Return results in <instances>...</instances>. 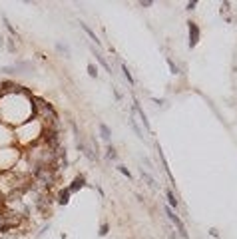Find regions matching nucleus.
<instances>
[{"label":"nucleus","instance_id":"obj_20","mask_svg":"<svg viewBox=\"0 0 237 239\" xmlns=\"http://www.w3.org/2000/svg\"><path fill=\"white\" fill-rule=\"evenodd\" d=\"M56 48H58V52H64L66 56H70V48H68V46H64V44H56Z\"/></svg>","mask_w":237,"mask_h":239},{"label":"nucleus","instance_id":"obj_7","mask_svg":"<svg viewBox=\"0 0 237 239\" xmlns=\"http://www.w3.org/2000/svg\"><path fill=\"white\" fill-rule=\"evenodd\" d=\"M142 179H144V181H145V183H148V186H149V187H152V189H158V183H155V181H154V177H152V175H149V173H148V171H144V170H142Z\"/></svg>","mask_w":237,"mask_h":239},{"label":"nucleus","instance_id":"obj_14","mask_svg":"<svg viewBox=\"0 0 237 239\" xmlns=\"http://www.w3.org/2000/svg\"><path fill=\"white\" fill-rule=\"evenodd\" d=\"M88 74H90V78H98V68L94 64H88Z\"/></svg>","mask_w":237,"mask_h":239},{"label":"nucleus","instance_id":"obj_9","mask_svg":"<svg viewBox=\"0 0 237 239\" xmlns=\"http://www.w3.org/2000/svg\"><path fill=\"white\" fill-rule=\"evenodd\" d=\"M68 201H70V191H68V189H64V191L58 193V203H60V205H66Z\"/></svg>","mask_w":237,"mask_h":239},{"label":"nucleus","instance_id":"obj_11","mask_svg":"<svg viewBox=\"0 0 237 239\" xmlns=\"http://www.w3.org/2000/svg\"><path fill=\"white\" fill-rule=\"evenodd\" d=\"M122 72H124V78L128 80V84H132V86H134V78H132V74H130V70H128L126 64H122Z\"/></svg>","mask_w":237,"mask_h":239},{"label":"nucleus","instance_id":"obj_5","mask_svg":"<svg viewBox=\"0 0 237 239\" xmlns=\"http://www.w3.org/2000/svg\"><path fill=\"white\" fill-rule=\"evenodd\" d=\"M84 186H86L84 175H76V177H74V181H72V186L68 187V191H70V193H74V191H78V189H82Z\"/></svg>","mask_w":237,"mask_h":239},{"label":"nucleus","instance_id":"obj_4","mask_svg":"<svg viewBox=\"0 0 237 239\" xmlns=\"http://www.w3.org/2000/svg\"><path fill=\"white\" fill-rule=\"evenodd\" d=\"M78 150L82 151V154H84L86 157H88L90 161H96V160H98V154H94V150H92V148H88V145H86V144L78 142Z\"/></svg>","mask_w":237,"mask_h":239},{"label":"nucleus","instance_id":"obj_6","mask_svg":"<svg viewBox=\"0 0 237 239\" xmlns=\"http://www.w3.org/2000/svg\"><path fill=\"white\" fill-rule=\"evenodd\" d=\"M80 26H82V30H84V32H86V34H88L90 38H92V40H94V42H96V44H98V46L102 44V42L98 40V36H96V32H94L92 28H90V26H88V24H80Z\"/></svg>","mask_w":237,"mask_h":239},{"label":"nucleus","instance_id":"obj_12","mask_svg":"<svg viewBox=\"0 0 237 239\" xmlns=\"http://www.w3.org/2000/svg\"><path fill=\"white\" fill-rule=\"evenodd\" d=\"M128 122H130V126H132V130H134V132L138 134V138H144V134H142V130H139V126H138V124H136V120H134V118H130V120H128Z\"/></svg>","mask_w":237,"mask_h":239},{"label":"nucleus","instance_id":"obj_1","mask_svg":"<svg viewBox=\"0 0 237 239\" xmlns=\"http://www.w3.org/2000/svg\"><path fill=\"white\" fill-rule=\"evenodd\" d=\"M165 215H168V217H169V221L175 225L179 239H189V235H187V229H185V225H184V221H181L179 217L175 215V211H174V209H171V207H165Z\"/></svg>","mask_w":237,"mask_h":239},{"label":"nucleus","instance_id":"obj_21","mask_svg":"<svg viewBox=\"0 0 237 239\" xmlns=\"http://www.w3.org/2000/svg\"><path fill=\"white\" fill-rule=\"evenodd\" d=\"M195 6H197V2H195V0H191V2H187V10H193Z\"/></svg>","mask_w":237,"mask_h":239},{"label":"nucleus","instance_id":"obj_18","mask_svg":"<svg viewBox=\"0 0 237 239\" xmlns=\"http://www.w3.org/2000/svg\"><path fill=\"white\" fill-rule=\"evenodd\" d=\"M108 231H110V225H108L106 221H104V223L100 225V235H102V237H104V235H108Z\"/></svg>","mask_w":237,"mask_h":239},{"label":"nucleus","instance_id":"obj_3","mask_svg":"<svg viewBox=\"0 0 237 239\" xmlns=\"http://www.w3.org/2000/svg\"><path fill=\"white\" fill-rule=\"evenodd\" d=\"M134 112H136V114H139V118H142V124H144V128L148 130V132H152V126H149V120H148V116H145V112L142 110V106H139L138 102H134Z\"/></svg>","mask_w":237,"mask_h":239},{"label":"nucleus","instance_id":"obj_17","mask_svg":"<svg viewBox=\"0 0 237 239\" xmlns=\"http://www.w3.org/2000/svg\"><path fill=\"white\" fill-rule=\"evenodd\" d=\"M118 171H120V173H124V175H126L128 179H132V173H130V170H128V167H124V165H118Z\"/></svg>","mask_w":237,"mask_h":239},{"label":"nucleus","instance_id":"obj_13","mask_svg":"<svg viewBox=\"0 0 237 239\" xmlns=\"http://www.w3.org/2000/svg\"><path fill=\"white\" fill-rule=\"evenodd\" d=\"M96 58H98V62L102 64V66H104V70H106V72H110V74H112V68H110V64H108L106 60H104V56H100V54L96 52Z\"/></svg>","mask_w":237,"mask_h":239},{"label":"nucleus","instance_id":"obj_2","mask_svg":"<svg viewBox=\"0 0 237 239\" xmlns=\"http://www.w3.org/2000/svg\"><path fill=\"white\" fill-rule=\"evenodd\" d=\"M187 30H189V48H195L199 42V26L195 22H187Z\"/></svg>","mask_w":237,"mask_h":239},{"label":"nucleus","instance_id":"obj_19","mask_svg":"<svg viewBox=\"0 0 237 239\" xmlns=\"http://www.w3.org/2000/svg\"><path fill=\"white\" fill-rule=\"evenodd\" d=\"M4 24H6V28H8V32H10V34H12V36H16V28H14V26L8 22V18H4Z\"/></svg>","mask_w":237,"mask_h":239},{"label":"nucleus","instance_id":"obj_16","mask_svg":"<svg viewBox=\"0 0 237 239\" xmlns=\"http://www.w3.org/2000/svg\"><path fill=\"white\" fill-rule=\"evenodd\" d=\"M168 66H169V70H171V74H179V68L174 64V60H171V58H168Z\"/></svg>","mask_w":237,"mask_h":239},{"label":"nucleus","instance_id":"obj_22","mask_svg":"<svg viewBox=\"0 0 237 239\" xmlns=\"http://www.w3.org/2000/svg\"><path fill=\"white\" fill-rule=\"evenodd\" d=\"M139 4H142V6H152L154 2H152V0H144V2H139Z\"/></svg>","mask_w":237,"mask_h":239},{"label":"nucleus","instance_id":"obj_15","mask_svg":"<svg viewBox=\"0 0 237 239\" xmlns=\"http://www.w3.org/2000/svg\"><path fill=\"white\" fill-rule=\"evenodd\" d=\"M108 157H110V160H118V154H116V148L114 145H108Z\"/></svg>","mask_w":237,"mask_h":239},{"label":"nucleus","instance_id":"obj_10","mask_svg":"<svg viewBox=\"0 0 237 239\" xmlns=\"http://www.w3.org/2000/svg\"><path fill=\"white\" fill-rule=\"evenodd\" d=\"M98 128H100V134H102V138H104V140H106V142H108V140H110V138H112V132H110V128H108V126H106V124H100V126H98Z\"/></svg>","mask_w":237,"mask_h":239},{"label":"nucleus","instance_id":"obj_23","mask_svg":"<svg viewBox=\"0 0 237 239\" xmlns=\"http://www.w3.org/2000/svg\"><path fill=\"white\" fill-rule=\"evenodd\" d=\"M169 237H171V239H179V235H177V233H174V231L169 233Z\"/></svg>","mask_w":237,"mask_h":239},{"label":"nucleus","instance_id":"obj_8","mask_svg":"<svg viewBox=\"0 0 237 239\" xmlns=\"http://www.w3.org/2000/svg\"><path fill=\"white\" fill-rule=\"evenodd\" d=\"M165 197H168V201H169V207H171V209H177V199H175V195H174V191H171V189H168V191H165Z\"/></svg>","mask_w":237,"mask_h":239}]
</instances>
